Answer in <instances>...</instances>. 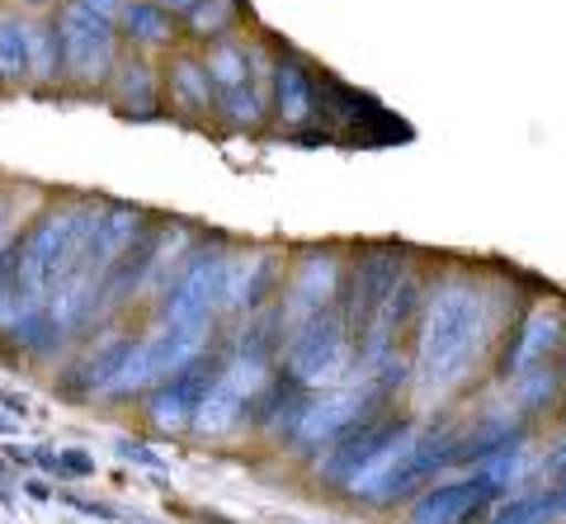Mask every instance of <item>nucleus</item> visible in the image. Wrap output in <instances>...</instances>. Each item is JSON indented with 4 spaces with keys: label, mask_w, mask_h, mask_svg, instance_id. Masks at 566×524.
<instances>
[{
    "label": "nucleus",
    "mask_w": 566,
    "mask_h": 524,
    "mask_svg": "<svg viewBox=\"0 0 566 524\" xmlns=\"http://www.w3.org/2000/svg\"><path fill=\"white\" fill-rule=\"evenodd\" d=\"M57 29H62V62L76 81H99L114 66V24L91 14L81 0H66Z\"/></svg>",
    "instance_id": "7"
},
{
    "label": "nucleus",
    "mask_w": 566,
    "mask_h": 524,
    "mask_svg": "<svg viewBox=\"0 0 566 524\" xmlns=\"http://www.w3.org/2000/svg\"><path fill=\"white\" fill-rule=\"evenodd\" d=\"M274 109L283 124H293V128H303L316 114V81L297 57H283L274 66Z\"/></svg>",
    "instance_id": "16"
},
{
    "label": "nucleus",
    "mask_w": 566,
    "mask_h": 524,
    "mask_svg": "<svg viewBox=\"0 0 566 524\" xmlns=\"http://www.w3.org/2000/svg\"><path fill=\"white\" fill-rule=\"evenodd\" d=\"M62 468L66 473H76V478H85V473H95V459H85V453H62Z\"/></svg>",
    "instance_id": "33"
},
{
    "label": "nucleus",
    "mask_w": 566,
    "mask_h": 524,
    "mask_svg": "<svg viewBox=\"0 0 566 524\" xmlns=\"http://www.w3.org/2000/svg\"><path fill=\"white\" fill-rule=\"evenodd\" d=\"M20 430V416H0V434H14Z\"/></svg>",
    "instance_id": "37"
},
{
    "label": "nucleus",
    "mask_w": 566,
    "mask_h": 524,
    "mask_svg": "<svg viewBox=\"0 0 566 524\" xmlns=\"http://www.w3.org/2000/svg\"><path fill=\"white\" fill-rule=\"evenodd\" d=\"M133 336H118V340H104L91 359L76 369V378H71V392H81V397H95V392H104L109 397L114 392V382H118V374H123V364H128V355H133Z\"/></svg>",
    "instance_id": "19"
},
{
    "label": "nucleus",
    "mask_w": 566,
    "mask_h": 524,
    "mask_svg": "<svg viewBox=\"0 0 566 524\" xmlns=\"http://www.w3.org/2000/svg\"><path fill=\"white\" fill-rule=\"evenodd\" d=\"M20 303V247H6L0 251V322L14 312Z\"/></svg>",
    "instance_id": "28"
},
{
    "label": "nucleus",
    "mask_w": 566,
    "mask_h": 524,
    "mask_svg": "<svg viewBox=\"0 0 566 524\" xmlns=\"http://www.w3.org/2000/svg\"><path fill=\"white\" fill-rule=\"evenodd\" d=\"M557 392V369L553 364H534V369H524L515 378V397H520V407H543L547 397Z\"/></svg>",
    "instance_id": "27"
},
{
    "label": "nucleus",
    "mask_w": 566,
    "mask_h": 524,
    "mask_svg": "<svg viewBox=\"0 0 566 524\" xmlns=\"http://www.w3.org/2000/svg\"><path fill=\"white\" fill-rule=\"evenodd\" d=\"M170 91L180 104H189V109H208L212 99V76L203 62H175L170 66Z\"/></svg>",
    "instance_id": "23"
},
{
    "label": "nucleus",
    "mask_w": 566,
    "mask_h": 524,
    "mask_svg": "<svg viewBox=\"0 0 566 524\" xmlns=\"http://www.w3.org/2000/svg\"><path fill=\"white\" fill-rule=\"evenodd\" d=\"M232 0H199V6L189 10V29L199 33V39H208V33H218L227 20H232Z\"/></svg>",
    "instance_id": "29"
},
{
    "label": "nucleus",
    "mask_w": 566,
    "mask_h": 524,
    "mask_svg": "<svg viewBox=\"0 0 566 524\" xmlns=\"http://www.w3.org/2000/svg\"><path fill=\"white\" fill-rule=\"evenodd\" d=\"M29 6H48V0H29Z\"/></svg>",
    "instance_id": "39"
},
{
    "label": "nucleus",
    "mask_w": 566,
    "mask_h": 524,
    "mask_svg": "<svg viewBox=\"0 0 566 524\" xmlns=\"http://www.w3.org/2000/svg\"><path fill=\"white\" fill-rule=\"evenodd\" d=\"M491 331V298L472 279H444L434 289V298L424 303L420 317V340H416V388L420 397H449L453 388H463V378L472 374L476 355L486 345Z\"/></svg>",
    "instance_id": "1"
},
{
    "label": "nucleus",
    "mask_w": 566,
    "mask_h": 524,
    "mask_svg": "<svg viewBox=\"0 0 566 524\" xmlns=\"http://www.w3.org/2000/svg\"><path fill=\"white\" fill-rule=\"evenodd\" d=\"M406 430H416L411 421H397V416H387V421H364L354 426L349 434H340L331 449H326V463H322V478L335 482V486H354V478H364L368 468H374L387 449H392Z\"/></svg>",
    "instance_id": "9"
},
{
    "label": "nucleus",
    "mask_w": 566,
    "mask_h": 524,
    "mask_svg": "<svg viewBox=\"0 0 566 524\" xmlns=\"http://www.w3.org/2000/svg\"><path fill=\"white\" fill-rule=\"evenodd\" d=\"M137 232H142V213H137V208H128V203L104 208L99 222H95V232H91V241H85L76 270H91L99 284H104V270H109L114 260L123 255V247H128Z\"/></svg>",
    "instance_id": "15"
},
{
    "label": "nucleus",
    "mask_w": 566,
    "mask_h": 524,
    "mask_svg": "<svg viewBox=\"0 0 566 524\" xmlns=\"http://www.w3.org/2000/svg\"><path fill=\"white\" fill-rule=\"evenodd\" d=\"M33 76V29L20 20H0V81Z\"/></svg>",
    "instance_id": "20"
},
{
    "label": "nucleus",
    "mask_w": 566,
    "mask_h": 524,
    "mask_svg": "<svg viewBox=\"0 0 566 524\" xmlns=\"http://www.w3.org/2000/svg\"><path fill=\"white\" fill-rule=\"evenodd\" d=\"M279 279V260L274 255H251V260H232V274H227V312H260L270 298Z\"/></svg>",
    "instance_id": "18"
},
{
    "label": "nucleus",
    "mask_w": 566,
    "mask_h": 524,
    "mask_svg": "<svg viewBox=\"0 0 566 524\" xmlns=\"http://www.w3.org/2000/svg\"><path fill=\"white\" fill-rule=\"evenodd\" d=\"M260 382H264L260 364H245V359L222 364V374H218V382H212L203 411L193 416V430H199V434H222V430H232V426L241 421V411L251 407V397L260 392Z\"/></svg>",
    "instance_id": "12"
},
{
    "label": "nucleus",
    "mask_w": 566,
    "mask_h": 524,
    "mask_svg": "<svg viewBox=\"0 0 566 524\" xmlns=\"http://www.w3.org/2000/svg\"><path fill=\"white\" fill-rule=\"evenodd\" d=\"M118 24L128 29V39H137V43H166L170 39V14L156 6V0H133V6H123Z\"/></svg>",
    "instance_id": "21"
},
{
    "label": "nucleus",
    "mask_w": 566,
    "mask_h": 524,
    "mask_svg": "<svg viewBox=\"0 0 566 524\" xmlns=\"http://www.w3.org/2000/svg\"><path fill=\"white\" fill-rule=\"evenodd\" d=\"M24 492H29L33 501H48V496H52V486H43V482H24Z\"/></svg>",
    "instance_id": "35"
},
{
    "label": "nucleus",
    "mask_w": 566,
    "mask_h": 524,
    "mask_svg": "<svg viewBox=\"0 0 566 524\" xmlns=\"http://www.w3.org/2000/svg\"><path fill=\"white\" fill-rule=\"evenodd\" d=\"M562 340H566L562 312L547 307V303H538V307L515 326V336H510L505 355H501V378L515 382L524 369H534V364H547V355H553Z\"/></svg>",
    "instance_id": "13"
},
{
    "label": "nucleus",
    "mask_w": 566,
    "mask_h": 524,
    "mask_svg": "<svg viewBox=\"0 0 566 524\" xmlns=\"http://www.w3.org/2000/svg\"><path fill=\"white\" fill-rule=\"evenodd\" d=\"M62 72H66V62H62V29H57V20H48V24L33 29V76L52 81Z\"/></svg>",
    "instance_id": "25"
},
{
    "label": "nucleus",
    "mask_w": 566,
    "mask_h": 524,
    "mask_svg": "<svg viewBox=\"0 0 566 524\" xmlns=\"http://www.w3.org/2000/svg\"><path fill=\"white\" fill-rule=\"evenodd\" d=\"M0 251H6V208H0Z\"/></svg>",
    "instance_id": "38"
},
{
    "label": "nucleus",
    "mask_w": 566,
    "mask_h": 524,
    "mask_svg": "<svg viewBox=\"0 0 566 524\" xmlns=\"http://www.w3.org/2000/svg\"><path fill=\"white\" fill-rule=\"evenodd\" d=\"M91 14H99V20H109V24H118V14H123V0H81Z\"/></svg>",
    "instance_id": "32"
},
{
    "label": "nucleus",
    "mask_w": 566,
    "mask_h": 524,
    "mask_svg": "<svg viewBox=\"0 0 566 524\" xmlns=\"http://www.w3.org/2000/svg\"><path fill=\"white\" fill-rule=\"evenodd\" d=\"M0 407L14 411V416H24V411H29V401H24V397H14V392H0Z\"/></svg>",
    "instance_id": "34"
},
{
    "label": "nucleus",
    "mask_w": 566,
    "mask_h": 524,
    "mask_svg": "<svg viewBox=\"0 0 566 524\" xmlns=\"http://www.w3.org/2000/svg\"><path fill=\"white\" fill-rule=\"evenodd\" d=\"M227 274H232V255L203 251L180 270V279L161 293V326H189L208 331L218 312H227Z\"/></svg>",
    "instance_id": "3"
},
{
    "label": "nucleus",
    "mask_w": 566,
    "mask_h": 524,
    "mask_svg": "<svg viewBox=\"0 0 566 524\" xmlns=\"http://www.w3.org/2000/svg\"><path fill=\"white\" fill-rule=\"evenodd\" d=\"M151 95H156V81H151V66L147 62L118 66V99L128 104V114H147L151 109Z\"/></svg>",
    "instance_id": "24"
},
{
    "label": "nucleus",
    "mask_w": 566,
    "mask_h": 524,
    "mask_svg": "<svg viewBox=\"0 0 566 524\" xmlns=\"http://www.w3.org/2000/svg\"><path fill=\"white\" fill-rule=\"evenodd\" d=\"M218 109L232 118V124L255 128L264 118V95L255 91V81H245V85H237V91H218Z\"/></svg>",
    "instance_id": "26"
},
{
    "label": "nucleus",
    "mask_w": 566,
    "mask_h": 524,
    "mask_svg": "<svg viewBox=\"0 0 566 524\" xmlns=\"http://www.w3.org/2000/svg\"><path fill=\"white\" fill-rule=\"evenodd\" d=\"M406 279V260L401 251H368L359 265H354L349 274V289L340 293V322L349 331V340H364L368 331H374V322L382 317L387 298L401 289Z\"/></svg>",
    "instance_id": "5"
},
{
    "label": "nucleus",
    "mask_w": 566,
    "mask_h": 524,
    "mask_svg": "<svg viewBox=\"0 0 566 524\" xmlns=\"http://www.w3.org/2000/svg\"><path fill=\"white\" fill-rule=\"evenodd\" d=\"M114 449H118V459L123 463H137V468H156V473H161V453H151L147 444H142V440H128V434H123V440H114Z\"/></svg>",
    "instance_id": "30"
},
{
    "label": "nucleus",
    "mask_w": 566,
    "mask_h": 524,
    "mask_svg": "<svg viewBox=\"0 0 566 524\" xmlns=\"http://www.w3.org/2000/svg\"><path fill=\"white\" fill-rule=\"evenodd\" d=\"M170 227H147V232H137L128 247H123V255L114 260L109 270H104V284H99V303L95 307H118L128 303L133 293L147 284V279L156 274V265H161V255L170 247Z\"/></svg>",
    "instance_id": "11"
},
{
    "label": "nucleus",
    "mask_w": 566,
    "mask_h": 524,
    "mask_svg": "<svg viewBox=\"0 0 566 524\" xmlns=\"http://www.w3.org/2000/svg\"><path fill=\"white\" fill-rule=\"evenodd\" d=\"M566 520V482H543L495 505L491 524H562Z\"/></svg>",
    "instance_id": "17"
},
{
    "label": "nucleus",
    "mask_w": 566,
    "mask_h": 524,
    "mask_svg": "<svg viewBox=\"0 0 566 524\" xmlns=\"http://www.w3.org/2000/svg\"><path fill=\"white\" fill-rule=\"evenodd\" d=\"M208 76H212V91H237V85L251 81V52L237 48V43H218L208 52Z\"/></svg>",
    "instance_id": "22"
},
{
    "label": "nucleus",
    "mask_w": 566,
    "mask_h": 524,
    "mask_svg": "<svg viewBox=\"0 0 566 524\" xmlns=\"http://www.w3.org/2000/svg\"><path fill=\"white\" fill-rule=\"evenodd\" d=\"M335 298H340V265H335L331 251H312L303 265L293 270L289 279V293H283V331H303L307 322L326 317V312H335Z\"/></svg>",
    "instance_id": "8"
},
{
    "label": "nucleus",
    "mask_w": 566,
    "mask_h": 524,
    "mask_svg": "<svg viewBox=\"0 0 566 524\" xmlns=\"http://www.w3.org/2000/svg\"><path fill=\"white\" fill-rule=\"evenodd\" d=\"M345 364H349V331L340 312H326V317L307 322L303 331H293L289 349H283V374L297 388H326V382L345 374Z\"/></svg>",
    "instance_id": "4"
},
{
    "label": "nucleus",
    "mask_w": 566,
    "mask_h": 524,
    "mask_svg": "<svg viewBox=\"0 0 566 524\" xmlns=\"http://www.w3.org/2000/svg\"><path fill=\"white\" fill-rule=\"evenodd\" d=\"M378 401H382V397H378L374 388H331V392H322V397L307 401L289 440H293V449H303V453L331 449V444L340 440V434H349L354 426L374 421L368 411H374Z\"/></svg>",
    "instance_id": "6"
},
{
    "label": "nucleus",
    "mask_w": 566,
    "mask_h": 524,
    "mask_svg": "<svg viewBox=\"0 0 566 524\" xmlns=\"http://www.w3.org/2000/svg\"><path fill=\"white\" fill-rule=\"evenodd\" d=\"M218 374H222V364L199 355L189 369H180L166 382H156V392L147 397V421L156 430H185V426H193V416L203 411V401L212 392V382H218Z\"/></svg>",
    "instance_id": "10"
},
{
    "label": "nucleus",
    "mask_w": 566,
    "mask_h": 524,
    "mask_svg": "<svg viewBox=\"0 0 566 524\" xmlns=\"http://www.w3.org/2000/svg\"><path fill=\"white\" fill-rule=\"evenodd\" d=\"M538 478H543V482H566V440H562L557 449H547V453H543Z\"/></svg>",
    "instance_id": "31"
},
{
    "label": "nucleus",
    "mask_w": 566,
    "mask_h": 524,
    "mask_svg": "<svg viewBox=\"0 0 566 524\" xmlns=\"http://www.w3.org/2000/svg\"><path fill=\"white\" fill-rule=\"evenodd\" d=\"M495 496L486 478H463V482H434L416 496L406 524H468L482 505Z\"/></svg>",
    "instance_id": "14"
},
{
    "label": "nucleus",
    "mask_w": 566,
    "mask_h": 524,
    "mask_svg": "<svg viewBox=\"0 0 566 524\" xmlns=\"http://www.w3.org/2000/svg\"><path fill=\"white\" fill-rule=\"evenodd\" d=\"M99 222V208L95 203H76V208H57L48 213L33 232L20 241V293L24 298H39L48 303L52 289L81 265V251L91 241Z\"/></svg>",
    "instance_id": "2"
},
{
    "label": "nucleus",
    "mask_w": 566,
    "mask_h": 524,
    "mask_svg": "<svg viewBox=\"0 0 566 524\" xmlns=\"http://www.w3.org/2000/svg\"><path fill=\"white\" fill-rule=\"evenodd\" d=\"M156 6H161V10H193L199 0H156Z\"/></svg>",
    "instance_id": "36"
}]
</instances>
